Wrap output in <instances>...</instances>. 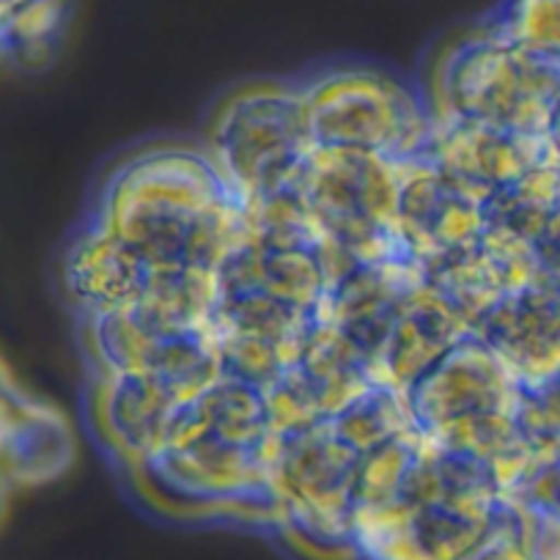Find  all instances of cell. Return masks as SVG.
Instances as JSON below:
<instances>
[{
	"label": "cell",
	"instance_id": "6da1fadb",
	"mask_svg": "<svg viewBox=\"0 0 560 560\" xmlns=\"http://www.w3.org/2000/svg\"><path fill=\"white\" fill-rule=\"evenodd\" d=\"M94 220L152 267L218 272L245 234V207L218 165L187 149H158L110 176Z\"/></svg>",
	"mask_w": 560,
	"mask_h": 560
},
{
	"label": "cell",
	"instance_id": "5b68a950",
	"mask_svg": "<svg viewBox=\"0 0 560 560\" xmlns=\"http://www.w3.org/2000/svg\"><path fill=\"white\" fill-rule=\"evenodd\" d=\"M212 147L242 207L289 190L316 147L303 91L278 83L240 91L218 113Z\"/></svg>",
	"mask_w": 560,
	"mask_h": 560
},
{
	"label": "cell",
	"instance_id": "44dd1931",
	"mask_svg": "<svg viewBox=\"0 0 560 560\" xmlns=\"http://www.w3.org/2000/svg\"><path fill=\"white\" fill-rule=\"evenodd\" d=\"M327 423L338 434V440H343L354 454H369L376 445L415 429L412 418H409L407 396H401L393 387L380 385V382H371L347 407L338 409Z\"/></svg>",
	"mask_w": 560,
	"mask_h": 560
},
{
	"label": "cell",
	"instance_id": "cb8c5ba5",
	"mask_svg": "<svg viewBox=\"0 0 560 560\" xmlns=\"http://www.w3.org/2000/svg\"><path fill=\"white\" fill-rule=\"evenodd\" d=\"M89 336L105 374H149L163 341L140 325L132 308L89 319Z\"/></svg>",
	"mask_w": 560,
	"mask_h": 560
},
{
	"label": "cell",
	"instance_id": "2e32d148",
	"mask_svg": "<svg viewBox=\"0 0 560 560\" xmlns=\"http://www.w3.org/2000/svg\"><path fill=\"white\" fill-rule=\"evenodd\" d=\"M179 407V398L152 374H105L96 401L107 443L138 467L158 454Z\"/></svg>",
	"mask_w": 560,
	"mask_h": 560
},
{
	"label": "cell",
	"instance_id": "1f68e13d",
	"mask_svg": "<svg viewBox=\"0 0 560 560\" xmlns=\"http://www.w3.org/2000/svg\"><path fill=\"white\" fill-rule=\"evenodd\" d=\"M14 3L0 0V47L9 45V34H12V18H14Z\"/></svg>",
	"mask_w": 560,
	"mask_h": 560
},
{
	"label": "cell",
	"instance_id": "ba28073f",
	"mask_svg": "<svg viewBox=\"0 0 560 560\" xmlns=\"http://www.w3.org/2000/svg\"><path fill=\"white\" fill-rule=\"evenodd\" d=\"M140 470L174 498L258 505L272 516L269 454L236 448L203 429L187 427L176 415L160 451Z\"/></svg>",
	"mask_w": 560,
	"mask_h": 560
},
{
	"label": "cell",
	"instance_id": "9a60e30c",
	"mask_svg": "<svg viewBox=\"0 0 560 560\" xmlns=\"http://www.w3.org/2000/svg\"><path fill=\"white\" fill-rule=\"evenodd\" d=\"M149 272L152 264L94 218L72 242L63 264L69 294L89 319L135 308Z\"/></svg>",
	"mask_w": 560,
	"mask_h": 560
},
{
	"label": "cell",
	"instance_id": "5bb4252c",
	"mask_svg": "<svg viewBox=\"0 0 560 560\" xmlns=\"http://www.w3.org/2000/svg\"><path fill=\"white\" fill-rule=\"evenodd\" d=\"M470 336V327L427 283H418L404 298L385 341L371 360V374L380 385L409 396L456 343Z\"/></svg>",
	"mask_w": 560,
	"mask_h": 560
},
{
	"label": "cell",
	"instance_id": "f1b7e54d",
	"mask_svg": "<svg viewBox=\"0 0 560 560\" xmlns=\"http://www.w3.org/2000/svg\"><path fill=\"white\" fill-rule=\"evenodd\" d=\"M25 398L18 396V390H12V385L7 382V376L0 374V456L7 451L9 438H12L14 427H18L20 415L25 409Z\"/></svg>",
	"mask_w": 560,
	"mask_h": 560
},
{
	"label": "cell",
	"instance_id": "4316f807",
	"mask_svg": "<svg viewBox=\"0 0 560 560\" xmlns=\"http://www.w3.org/2000/svg\"><path fill=\"white\" fill-rule=\"evenodd\" d=\"M503 503L560 516V440L533 445L525 467L503 494Z\"/></svg>",
	"mask_w": 560,
	"mask_h": 560
},
{
	"label": "cell",
	"instance_id": "8992f818",
	"mask_svg": "<svg viewBox=\"0 0 560 560\" xmlns=\"http://www.w3.org/2000/svg\"><path fill=\"white\" fill-rule=\"evenodd\" d=\"M303 91L316 147L363 149L404 163L427 154L434 113L401 80L376 69H332Z\"/></svg>",
	"mask_w": 560,
	"mask_h": 560
},
{
	"label": "cell",
	"instance_id": "8fae6325",
	"mask_svg": "<svg viewBox=\"0 0 560 560\" xmlns=\"http://www.w3.org/2000/svg\"><path fill=\"white\" fill-rule=\"evenodd\" d=\"M427 154L478 201H487L538 165L552 163L547 138L451 116H434V138Z\"/></svg>",
	"mask_w": 560,
	"mask_h": 560
},
{
	"label": "cell",
	"instance_id": "d6986e66",
	"mask_svg": "<svg viewBox=\"0 0 560 560\" xmlns=\"http://www.w3.org/2000/svg\"><path fill=\"white\" fill-rule=\"evenodd\" d=\"M294 369L314 393L325 420H330L338 409L347 407L358 393H363L374 382L371 360L319 316L305 336Z\"/></svg>",
	"mask_w": 560,
	"mask_h": 560
},
{
	"label": "cell",
	"instance_id": "30bf717a",
	"mask_svg": "<svg viewBox=\"0 0 560 560\" xmlns=\"http://www.w3.org/2000/svg\"><path fill=\"white\" fill-rule=\"evenodd\" d=\"M487 225L483 201L462 190L429 154L398 163L396 229L423 272L476 245Z\"/></svg>",
	"mask_w": 560,
	"mask_h": 560
},
{
	"label": "cell",
	"instance_id": "3957f363",
	"mask_svg": "<svg viewBox=\"0 0 560 560\" xmlns=\"http://www.w3.org/2000/svg\"><path fill=\"white\" fill-rule=\"evenodd\" d=\"M292 190L316 229L354 261L418 264L396 229L398 163L393 160L363 149L314 147Z\"/></svg>",
	"mask_w": 560,
	"mask_h": 560
},
{
	"label": "cell",
	"instance_id": "7402d4cb",
	"mask_svg": "<svg viewBox=\"0 0 560 560\" xmlns=\"http://www.w3.org/2000/svg\"><path fill=\"white\" fill-rule=\"evenodd\" d=\"M558 196L560 165L544 163L483 201L487 223L514 231L527 242H536Z\"/></svg>",
	"mask_w": 560,
	"mask_h": 560
},
{
	"label": "cell",
	"instance_id": "52a82bcc",
	"mask_svg": "<svg viewBox=\"0 0 560 560\" xmlns=\"http://www.w3.org/2000/svg\"><path fill=\"white\" fill-rule=\"evenodd\" d=\"M358 462L360 454L338 440L327 420L275 434L269 451L272 520L316 547L349 549Z\"/></svg>",
	"mask_w": 560,
	"mask_h": 560
},
{
	"label": "cell",
	"instance_id": "7c38bea8",
	"mask_svg": "<svg viewBox=\"0 0 560 560\" xmlns=\"http://www.w3.org/2000/svg\"><path fill=\"white\" fill-rule=\"evenodd\" d=\"M472 336L522 390H536L560 374V294L547 283L509 294L478 322Z\"/></svg>",
	"mask_w": 560,
	"mask_h": 560
},
{
	"label": "cell",
	"instance_id": "f546056e",
	"mask_svg": "<svg viewBox=\"0 0 560 560\" xmlns=\"http://www.w3.org/2000/svg\"><path fill=\"white\" fill-rule=\"evenodd\" d=\"M467 560H530V558H527L525 549L509 536V530L500 525L498 530H494V536L489 538L478 552H472Z\"/></svg>",
	"mask_w": 560,
	"mask_h": 560
},
{
	"label": "cell",
	"instance_id": "d4e9b609",
	"mask_svg": "<svg viewBox=\"0 0 560 560\" xmlns=\"http://www.w3.org/2000/svg\"><path fill=\"white\" fill-rule=\"evenodd\" d=\"M489 31L530 56L560 63V0H505Z\"/></svg>",
	"mask_w": 560,
	"mask_h": 560
},
{
	"label": "cell",
	"instance_id": "ffe728a7",
	"mask_svg": "<svg viewBox=\"0 0 560 560\" xmlns=\"http://www.w3.org/2000/svg\"><path fill=\"white\" fill-rule=\"evenodd\" d=\"M69 459H72V432L67 420L56 409L34 401L25 404L7 451L0 456V467L14 481L39 483L63 472Z\"/></svg>",
	"mask_w": 560,
	"mask_h": 560
},
{
	"label": "cell",
	"instance_id": "7a4b0ae2",
	"mask_svg": "<svg viewBox=\"0 0 560 560\" xmlns=\"http://www.w3.org/2000/svg\"><path fill=\"white\" fill-rule=\"evenodd\" d=\"M415 432L492 470L511 489L533 445L520 429L522 387L476 336H465L409 390Z\"/></svg>",
	"mask_w": 560,
	"mask_h": 560
},
{
	"label": "cell",
	"instance_id": "83f0119b",
	"mask_svg": "<svg viewBox=\"0 0 560 560\" xmlns=\"http://www.w3.org/2000/svg\"><path fill=\"white\" fill-rule=\"evenodd\" d=\"M520 429L530 445L560 440V374L536 390H522Z\"/></svg>",
	"mask_w": 560,
	"mask_h": 560
},
{
	"label": "cell",
	"instance_id": "ac0fdd59",
	"mask_svg": "<svg viewBox=\"0 0 560 560\" xmlns=\"http://www.w3.org/2000/svg\"><path fill=\"white\" fill-rule=\"evenodd\" d=\"M176 420L187 427L203 429L236 448L269 454L275 443V429L269 420L264 390L223 374L218 382L182 404Z\"/></svg>",
	"mask_w": 560,
	"mask_h": 560
},
{
	"label": "cell",
	"instance_id": "277c9868",
	"mask_svg": "<svg viewBox=\"0 0 560 560\" xmlns=\"http://www.w3.org/2000/svg\"><path fill=\"white\" fill-rule=\"evenodd\" d=\"M440 105V116L544 138L560 105V63L530 56L487 28L443 61Z\"/></svg>",
	"mask_w": 560,
	"mask_h": 560
},
{
	"label": "cell",
	"instance_id": "e0dca14e",
	"mask_svg": "<svg viewBox=\"0 0 560 560\" xmlns=\"http://www.w3.org/2000/svg\"><path fill=\"white\" fill-rule=\"evenodd\" d=\"M220 303V280L212 269L160 264L149 272L132 314L158 338L201 332L212 325Z\"/></svg>",
	"mask_w": 560,
	"mask_h": 560
},
{
	"label": "cell",
	"instance_id": "4dcf8cb0",
	"mask_svg": "<svg viewBox=\"0 0 560 560\" xmlns=\"http://www.w3.org/2000/svg\"><path fill=\"white\" fill-rule=\"evenodd\" d=\"M544 138H547L549 158H552L555 165H560V105H558V110H555L552 124H549V129H547V135H544Z\"/></svg>",
	"mask_w": 560,
	"mask_h": 560
},
{
	"label": "cell",
	"instance_id": "603a6c76",
	"mask_svg": "<svg viewBox=\"0 0 560 560\" xmlns=\"http://www.w3.org/2000/svg\"><path fill=\"white\" fill-rule=\"evenodd\" d=\"M149 374L158 376L182 404H187L218 382L223 369L212 336L209 330H201L163 338Z\"/></svg>",
	"mask_w": 560,
	"mask_h": 560
},
{
	"label": "cell",
	"instance_id": "484cf974",
	"mask_svg": "<svg viewBox=\"0 0 560 560\" xmlns=\"http://www.w3.org/2000/svg\"><path fill=\"white\" fill-rule=\"evenodd\" d=\"M420 434L404 432L387 443L376 445L369 454H360L358 476H354V509H376L396 500L404 476L418 451Z\"/></svg>",
	"mask_w": 560,
	"mask_h": 560
},
{
	"label": "cell",
	"instance_id": "4fadbf2b",
	"mask_svg": "<svg viewBox=\"0 0 560 560\" xmlns=\"http://www.w3.org/2000/svg\"><path fill=\"white\" fill-rule=\"evenodd\" d=\"M418 283L423 269L412 261H358L330 283L316 316L374 360L404 298Z\"/></svg>",
	"mask_w": 560,
	"mask_h": 560
},
{
	"label": "cell",
	"instance_id": "9c48e42d",
	"mask_svg": "<svg viewBox=\"0 0 560 560\" xmlns=\"http://www.w3.org/2000/svg\"><path fill=\"white\" fill-rule=\"evenodd\" d=\"M314 319L261 292L220 294L209 336L223 374L264 390L298 360Z\"/></svg>",
	"mask_w": 560,
	"mask_h": 560
}]
</instances>
